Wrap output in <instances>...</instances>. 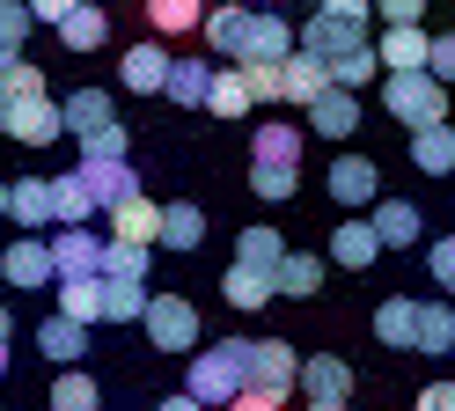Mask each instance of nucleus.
I'll use <instances>...</instances> for the list:
<instances>
[{
    "instance_id": "45",
    "label": "nucleus",
    "mask_w": 455,
    "mask_h": 411,
    "mask_svg": "<svg viewBox=\"0 0 455 411\" xmlns=\"http://www.w3.org/2000/svg\"><path fill=\"white\" fill-rule=\"evenodd\" d=\"M243 81H250V96L258 103H279V59H235Z\"/></svg>"
},
{
    "instance_id": "52",
    "label": "nucleus",
    "mask_w": 455,
    "mask_h": 411,
    "mask_svg": "<svg viewBox=\"0 0 455 411\" xmlns=\"http://www.w3.org/2000/svg\"><path fill=\"white\" fill-rule=\"evenodd\" d=\"M323 15H346V22H375V0H323Z\"/></svg>"
},
{
    "instance_id": "39",
    "label": "nucleus",
    "mask_w": 455,
    "mask_h": 411,
    "mask_svg": "<svg viewBox=\"0 0 455 411\" xmlns=\"http://www.w3.org/2000/svg\"><path fill=\"white\" fill-rule=\"evenodd\" d=\"M250 191H258L265 206H287L301 191V169L294 162H250Z\"/></svg>"
},
{
    "instance_id": "51",
    "label": "nucleus",
    "mask_w": 455,
    "mask_h": 411,
    "mask_svg": "<svg viewBox=\"0 0 455 411\" xmlns=\"http://www.w3.org/2000/svg\"><path fill=\"white\" fill-rule=\"evenodd\" d=\"M375 15H382V22H419L426 0H375Z\"/></svg>"
},
{
    "instance_id": "18",
    "label": "nucleus",
    "mask_w": 455,
    "mask_h": 411,
    "mask_svg": "<svg viewBox=\"0 0 455 411\" xmlns=\"http://www.w3.org/2000/svg\"><path fill=\"white\" fill-rule=\"evenodd\" d=\"M206 52H220V59H243V37H250V8L243 0H220V8H206Z\"/></svg>"
},
{
    "instance_id": "10",
    "label": "nucleus",
    "mask_w": 455,
    "mask_h": 411,
    "mask_svg": "<svg viewBox=\"0 0 455 411\" xmlns=\"http://www.w3.org/2000/svg\"><path fill=\"white\" fill-rule=\"evenodd\" d=\"M294 44H301V52H316L323 67H331L338 52H353V44H367V22H346V15H323V8H316V15L301 22V37H294Z\"/></svg>"
},
{
    "instance_id": "38",
    "label": "nucleus",
    "mask_w": 455,
    "mask_h": 411,
    "mask_svg": "<svg viewBox=\"0 0 455 411\" xmlns=\"http://www.w3.org/2000/svg\"><path fill=\"white\" fill-rule=\"evenodd\" d=\"M331 81H338V88H367V81H382V52H375V37L353 44V52H338V59H331Z\"/></svg>"
},
{
    "instance_id": "58",
    "label": "nucleus",
    "mask_w": 455,
    "mask_h": 411,
    "mask_svg": "<svg viewBox=\"0 0 455 411\" xmlns=\"http://www.w3.org/2000/svg\"><path fill=\"white\" fill-rule=\"evenodd\" d=\"M301 411H346V404H301Z\"/></svg>"
},
{
    "instance_id": "2",
    "label": "nucleus",
    "mask_w": 455,
    "mask_h": 411,
    "mask_svg": "<svg viewBox=\"0 0 455 411\" xmlns=\"http://www.w3.org/2000/svg\"><path fill=\"white\" fill-rule=\"evenodd\" d=\"M382 110H389L404 133H419V125H441V117H448V81H441L434 67L382 74Z\"/></svg>"
},
{
    "instance_id": "53",
    "label": "nucleus",
    "mask_w": 455,
    "mask_h": 411,
    "mask_svg": "<svg viewBox=\"0 0 455 411\" xmlns=\"http://www.w3.org/2000/svg\"><path fill=\"white\" fill-rule=\"evenodd\" d=\"M74 8H81V0H30V15H37V22H52V29H60Z\"/></svg>"
},
{
    "instance_id": "54",
    "label": "nucleus",
    "mask_w": 455,
    "mask_h": 411,
    "mask_svg": "<svg viewBox=\"0 0 455 411\" xmlns=\"http://www.w3.org/2000/svg\"><path fill=\"white\" fill-rule=\"evenodd\" d=\"M155 411H206V404H198V397H191V390H177V397H162V404H155Z\"/></svg>"
},
{
    "instance_id": "8",
    "label": "nucleus",
    "mask_w": 455,
    "mask_h": 411,
    "mask_svg": "<svg viewBox=\"0 0 455 411\" xmlns=\"http://www.w3.org/2000/svg\"><path fill=\"white\" fill-rule=\"evenodd\" d=\"M294 390H301L308 404H353V367L338 360V352H308Z\"/></svg>"
},
{
    "instance_id": "56",
    "label": "nucleus",
    "mask_w": 455,
    "mask_h": 411,
    "mask_svg": "<svg viewBox=\"0 0 455 411\" xmlns=\"http://www.w3.org/2000/svg\"><path fill=\"white\" fill-rule=\"evenodd\" d=\"M15 59H22V44H0V74H8V67H15Z\"/></svg>"
},
{
    "instance_id": "61",
    "label": "nucleus",
    "mask_w": 455,
    "mask_h": 411,
    "mask_svg": "<svg viewBox=\"0 0 455 411\" xmlns=\"http://www.w3.org/2000/svg\"><path fill=\"white\" fill-rule=\"evenodd\" d=\"M258 8H279V0H258Z\"/></svg>"
},
{
    "instance_id": "7",
    "label": "nucleus",
    "mask_w": 455,
    "mask_h": 411,
    "mask_svg": "<svg viewBox=\"0 0 455 411\" xmlns=\"http://www.w3.org/2000/svg\"><path fill=\"white\" fill-rule=\"evenodd\" d=\"M331 198L346 206V214L375 206V198H382V162H367V155H338V162H331Z\"/></svg>"
},
{
    "instance_id": "23",
    "label": "nucleus",
    "mask_w": 455,
    "mask_h": 411,
    "mask_svg": "<svg viewBox=\"0 0 455 411\" xmlns=\"http://www.w3.org/2000/svg\"><path fill=\"white\" fill-rule=\"evenodd\" d=\"M206 110H213V117H250V110H258V96H250V81H243L235 59H228V67H213V81H206Z\"/></svg>"
},
{
    "instance_id": "26",
    "label": "nucleus",
    "mask_w": 455,
    "mask_h": 411,
    "mask_svg": "<svg viewBox=\"0 0 455 411\" xmlns=\"http://www.w3.org/2000/svg\"><path fill=\"white\" fill-rule=\"evenodd\" d=\"M110 235H125V243H155V235H162V206L148 191L118 198V206H110Z\"/></svg>"
},
{
    "instance_id": "59",
    "label": "nucleus",
    "mask_w": 455,
    "mask_h": 411,
    "mask_svg": "<svg viewBox=\"0 0 455 411\" xmlns=\"http://www.w3.org/2000/svg\"><path fill=\"white\" fill-rule=\"evenodd\" d=\"M0 133H8V96H0Z\"/></svg>"
},
{
    "instance_id": "48",
    "label": "nucleus",
    "mask_w": 455,
    "mask_h": 411,
    "mask_svg": "<svg viewBox=\"0 0 455 411\" xmlns=\"http://www.w3.org/2000/svg\"><path fill=\"white\" fill-rule=\"evenodd\" d=\"M220 411H287V397H272V390H250V382H243V390L228 397Z\"/></svg>"
},
{
    "instance_id": "50",
    "label": "nucleus",
    "mask_w": 455,
    "mask_h": 411,
    "mask_svg": "<svg viewBox=\"0 0 455 411\" xmlns=\"http://www.w3.org/2000/svg\"><path fill=\"white\" fill-rule=\"evenodd\" d=\"M426 67H434L441 81H455V29H448V37H434V52H426Z\"/></svg>"
},
{
    "instance_id": "41",
    "label": "nucleus",
    "mask_w": 455,
    "mask_h": 411,
    "mask_svg": "<svg viewBox=\"0 0 455 411\" xmlns=\"http://www.w3.org/2000/svg\"><path fill=\"white\" fill-rule=\"evenodd\" d=\"M279 257H287L279 228H243V243H235V264H258V272H279Z\"/></svg>"
},
{
    "instance_id": "37",
    "label": "nucleus",
    "mask_w": 455,
    "mask_h": 411,
    "mask_svg": "<svg viewBox=\"0 0 455 411\" xmlns=\"http://www.w3.org/2000/svg\"><path fill=\"white\" fill-rule=\"evenodd\" d=\"M419 352H455V302H419Z\"/></svg>"
},
{
    "instance_id": "35",
    "label": "nucleus",
    "mask_w": 455,
    "mask_h": 411,
    "mask_svg": "<svg viewBox=\"0 0 455 411\" xmlns=\"http://www.w3.org/2000/svg\"><path fill=\"white\" fill-rule=\"evenodd\" d=\"M148 316V279H110L103 272V323H140Z\"/></svg>"
},
{
    "instance_id": "30",
    "label": "nucleus",
    "mask_w": 455,
    "mask_h": 411,
    "mask_svg": "<svg viewBox=\"0 0 455 411\" xmlns=\"http://www.w3.org/2000/svg\"><path fill=\"white\" fill-rule=\"evenodd\" d=\"M89 214H96L89 176H81V169H60V176H52V228H60V221H89Z\"/></svg>"
},
{
    "instance_id": "22",
    "label": "nucleus",
    "mask_w": 455,
    "mask_h": 411,
    "mask_svg": "<svg viewBox=\"0 0 455 411\" xmlns=\"http://www.w3.org/2000/svg\"><path fill=\"white\" fill-rule=\"evenodd\" d=\"M411 169L419 176H455V125H448V117L411 133Z\"/></svg>"
},
{
    "instance_id": "29",
    "label": "nucleus",
    "mask_w": 455,
    "mask_h": 411,
    "mask_svg": "<svg viewBox=\"0 0 455 411\" xmlns=\"http://www.w3.org/2000/svg\"><path fill=\"white\" fill-rule=\"evenodd\" d=\"M169 59H177V52H162V44H132V52H125V88H132V96H162Z\"/></svg>"
},
{
    "instance_id": "17",
    "label": "nucleus",
    "mask_w": 455,
    "mask_h": 411,
    "mask_svg": "<svg viewBox=\"0 0 455 411\" xmlns=\"http://www.w3.org/2000/svg\"><path fill=\"white\" fill-rule=\"evenodd\" d=\"M375 235H382V250H411L419 235H426V221H419V206L411 198H375Z\"/></svg>"
},
{
    "instance_id": "32",
    "label": "nucleus",
    "mask_w": 455,
    "mask_h": 411,
    "mask_svg": "<svg viewBox=\"0 0 455 411\" xmlns=\"http://www.w3.org/2000/svg\"><path fill=\"white\" fill-rule=\"evenodd\" d=\"M272 279H279V294H294V302H308V294H323V257H316V250H287Z\"/></svg>"
},
{
    "instance_id": "15",
    "label": "nucleus",
    "mask_w": 455,
    "mask_h": 411,
    "mask_svg": "<svg viewBox=\"0 0 455 411\" xmlns=\"http://www.w3.org/2000/svg\"><path fill=\"white\" fill-rule=\"evenodd\" d=\"M375 52H382V74H404V67H426V52H434V37H426L419 22H382Z\"/></svg>"
},
{
    "instance_id": "14",
    "label": "nucleus",
    "mask_w": 455,
    "mask_h": 411,
    "mask_svg": "<svg viewBox=\"0 0 455 411\" xmlns=\"http://www.w3.org/2000/svg\"><path fill=\"white\" fill-rule=\"evenodd\" d=\"M375 257H382V235H375V221L346 214V221L331 228V264H346V272H367Z\"/></svg>"
},
{
    "instance_id": "40",
    "label": "nucleus",
    "mask_w": 455,
    "mask_h": 411,
    "mask_svg": "<svg viewBox=\"0 0 455 411\" xmlns=\"http://www.w3.org/2000/svg\"><path fill=\"white\" fill-rule=\"evenodd\" d=\"M148 22L155 37H184V29L206 22V0H148Z\"/></svg>"
},
{
    "instance_id": "31",
    "label": "nucleus",
    "mask_w": 455,
    "mask_h": 411,
    "mask_svg": "<svg viewBox=\"0 0 455 411\" xmlns=\"http://www.w3.org/2000/svg\"><path fill=\"white\" fill-rule=\"evenodd\" d=\"M67 110V133L81 140V133H96V125H110L118 117V103H110V88H74V96L60 103Z\"/></svg>"
},
{
    "instance_id": "36",
    "label": "nucleus",
    "mask_w": 455,
    "mask_h": 411,
    "mask_svg": "<svg viewBox=\"0 0 455 411\" xmlns=\"http://www.w3.org/2000/svg\"><path fill=\"white\" fill-rule=\"evenodd\" d=\"M162 250H198L206 243V214L198 206H162V235H155Z\"/></svg>"
},
{
    "instance_id": "13",
    "label": "nucleus",
    "mask_w": 455,
    "mask_h": 411,
    "mask_svg": "<svg viewBox=\"0 0 455 411\" xmlns=\"http://www.w3.org/2000/svg\"><path fill=\"white\" fill-rule=\"evenodd\" d=\"M37 352L52 367H74V360H89V323H74L67 309H52L44 323H37Z\"/></svg>"
},
{
    "instance_id": "34",
    "label": "nucleus",
    "mask_w": 455,
    "mask_h": 411,
    "mask_svg": "<svg viewBox=\"0 0 455 411\" xmlns=\"http://www.w3.org/2000/svg\"><path fill=\"white\" fill-rule=\"evenodd\" d=\"M44 404H52V411H96L103 390H96V375L74 360V367H60V382H52V397H44Z\"/></svg>"
},
{
    "instance_id": "12",
    "label": "nucleus",
    "mask_w": 455,
    "mask_h": 411,
    "mask_svg": "<svg viewBox=\"0 0 455 411\" xmlns=\"http://www.w3.org/2000/svg\"><path fill=\"white\" fill-rule=\"evenodd\" d=\"M323 88H331V67H323L316 52H301V44H294L287 59H279V103H294V110H301V103H316Z\"/></svg>"
},
{
    "instance_id": "3",
    "label": "nucleus",
    "mask_w": 455,
    "mask_h": 411,
    "mask_svg": "<svg viewBox=\"0 0 455 411\" xmlns=\"http://www.w3.org/2000/svg\"><path fill=\"white\" fill-rule=\"evenodd\" d=\"M148 345L155 352H198V309L184 294H148Z\"/></svg>"
},
{
    "instance_id": "47",
    "label": "nucleus",
    "mask_w": 455,
    "mask_h": 411,
    "mask_svg": "<svg viewBox=\"0 0 455 411\" xmlns=\"http://www.w3.org/2000/svg\"><path fill=\"white\" fill-rule=\"evenodd\" d=\"M30 0H0V44H22V37H30Z\"/></svg>"
},
{
    "instance_id": "27",
    "label": "nucleus",
    "mask_w": 455,
    "mask_h": 411,
    "mask_svg": "<svg viewBox=\"0 0 455 411\" xmlns=\"http://www.w3.org/2000/svg\"><path fill=\"white\" fill-rule=\"evenodd\" d=\"M110 44V15L96 8V0H81V8L60 22V52H103Z\"/></svg>"
},
{
    "instance_id": "25",
    "label": "nucleus",
    "mask_w": 455,
    "mask_h": 411,
    "mask_svg": "<svg viewBox=\"0 0 455 411\" xmlns=\"http://www.w3.org/2000/svg\"><path fill=\"white\" fill-rule=\"evenodd\" d=\"M52 286H60V309L74 323H89V331L103 323V272H67V279H52Z\"/></svg>"
},
{
    "instance_id": "6",
    "label": "nucleus",
    "mask_w": 455,
    "mask_h": 411,
    "mask_svg": "<svg viewBox=\"0 0 455 411\" xmlns=\"http://www.w3.org/2000/svg\"><path fill=\"white\" fill-rule=\"evenodd\" d=\"M0 279H8L15 294L52 286V279H60V272H52V243H44V235H15V243L0 250Z\"/></svg>"
},
{
    "instance_id": "44",
    "label": "nucleus",
    "mask_w": 455,
    "mask_h": 411,
    "mask_svg": "<svg viewBox=\"0 0 455 411\" xmlns=\"http://www.w3.org/2000/svg\"><path fill=\"white\" fill-rule=\"evenodd\" d=\"M0 96H8V110H15V103H30V96H52V88H44V67H30V59H15V67L0 74Z\"/></svg>"
},
{
    "instance_id": "57",
    "label": "nucleus",
    "mask_w": 455,
    "mask_h": 411,
    "mask_svg": "<svg viewBox=\"0 0 455 411\" xmlns=\"http://www.w3.org/2000/svg\"><path fill=\"white\" fill-rule=\"evenodd\" d=\"M0 221H8V176H0Z\"/></svg>"
},
{
    "instance_id": "16",
    "label": "nucleus",
    "mask_w": 455,
    "mask_h": 411,
    "mask_svg": "<svg viewBox=\"0 0 455 411\" xmlns=\"http://www.w3.org/2000/svg\"><path fill=\"white\" fill-rule=\"evenodd\" d=\"M294 52V22L279 8H250V37H243V59H287Z\"/></svg>"
},
{
    "instance_id": "5",
    "label": "nucleus",
    "mask_w": 455,
    "mask_h": 411,
    "mask_svg": "<svg viewBox=\"0 0 455 411\" xmlns=\"http://www.w3.org/2000/svg\"><path fill=\"white\" fill-rule=\"evenodd\" d=\"M44 243H52V272H60V279L67 272H103V235L89 221H60Z\"/></svg>"
},
{
    "instance_id": "11",
    "label": "nucleus",
    "mask_w": 455,
    "mask_h": 411,
    "mask_svg": "<svg viewBox=\"0 0 455 411\" xmlns=\"http://www.w3.org/2000/svg\"><path fill=\"white\" fill-rule=\"evenodd\" d=\"M8 140H22V147H52V140H67V110L52 103V96L15 103V110H8Z\"/></svg>"
},
{
    "instance_id": "21",
    "label": "nucleus",
    "mask_w": 455,
    "mask_h": 411,
    "mask_svg": "<svg viewBox=\"0 0 455 411\" xmlns=\"http://www.w3.org/2000/svg\"><path fill=\"white\" fill-rule=\"evenodd\" d=\"M206 81H213V67L198 52H184V59H169V81H162V96L177 103V110H206Z\"/></svg>"
},
{
    "instance_id": "4",
    "label": "nucleus",
    "mask_w": 455,
    "mask_h": 411,
    "mask_svg": "<svg viewBox=\"0 0 455 411\" xmlns=\"http://www.w3.org/2000/svg\"><path fill=\"white\" fill-rule=\"evenodd\" d=\"M294 382H301V352L287 338H250V390L294 397Z\"/></svg>"
},
{
    "instance_id": "24",
    "label": "nucleus",
    "mask_w": 455,
    "mask_h": 411,
    "mask_svg": "<svg viewBox=\"0 0 455 411\" xmlns=\"http://www.w3.org/2000/svg\"><path fill=\"white\" fill-rule=\"evenodd\" d=\"M81 176H89V191H96V214H110L118 198H132V191H140L132 155H125V162H81Z\"/></svg>"
},
{
    "instance_id": "1",
    "label": "nucleus",
    "mask_w": 455,
    "mask_h": 411,
    "mask_svg": "<svg viewBox=\"0 0 455 411\" xmlns=\"http://www.w3.org/2000/svg\"><path fill=\"white\" fill-rule=\"evenodd\" d=\"M250 382V338H220V345H198L191 352V375H184V390L206 404V411H220L228 397H235Z\"/></svg>"
},
{
    "instance_id": "28",
    "label": "nucleus",
    "mask_w": 455,
    "mask_h": 411,
    "mask_svg": "<svg viewBox=\"0 0 455 411\" xmlns=\"http://www.w3.org/2000/svg\"><path fill=\"white\" fill-rule=\"evenodd\" d=\"M220 294H228V309H265L272 294H279V279L258 272V264H228V272H220Z\"/></svg>"
},
{
    "instance_id": "20",
    "label": "nucleus",
    "mask_w": 455,
    "mask_h": 411,
    "mask_svg": "<svg viewBox=\"0 0 455 411\" xmlns=\"http://www.w3.org/2000/svg\"><path fill=\"white\" fill-rule=\"evenodd\" d=\"M375 338L389 352H419V302L411 294H389V302L375 309Z\"/></svg>"
},
{
    "instance_id": "33",
    "label": "nucleus",
    "mask_w": 455,
    "mask_h": 411,
    "mask_svg": "<svg viewBox=\"0 0 455 411\" xmlns=\"http://www.w3.org/2000/svg\"><path fill=\"white\" fill-rule=\"evenodd\" d=\"M250 162H294V169H301V125H279V117H265V125L250 133Z\"/></svg>"
},
{
    "instance_id": "49",
    "label": "nucleus",
    "mask_w": 455,
    "mask_h": 411,
    "mask_svg": "<svg viewBox=\"0 0 455 411\" xmlns=\"http://www.w3.org/2000/svg\"><path fill=\"white\" fill-rule=\"evenodd\" d=\"M411 411H455V382H426Z\"/></svg>"
},
{
    "instance_id": "43",
    "label": "nucleus",
    "mask_w": 455,
    "mask_h": 411,
    "mask_svg": "<svg viewBox=\"0 0 455 411\" xmlns=\"http://www.w3.org/2000/svg\"><path fill=\"white\" fill-rule=\"evenodd\" d=\"M132 155V133L110 117V125H96V133H81V162H125Z\"/></svg>"
},
{
    "instance_id": "19",
    "label": "nucleus",
    "mask_w": 455,
    "mask_h": 411,
    "mask_svg": "<svg viewBox=\"0 0 455 411\" xmlns=\"http://www.w3.org/2000/svg\"><path fill=\"white\" fill-rule=\"evenodd\" d=\"M8 221L15 228H52V176H15L8 184Z\"/></svg>"
},
{
    "instance_id": "55",
    "label": "nucleus",
    "mask_w": 455,
    "mask_h": 411,
    "mask_svg": "<svg viewBox=\"0 0 455 411\" xmlns=\"http://www.w3.org/2000/svg\"><path fill=\"white\" fill-rule=\"evenodd\" d=\"M15 338V316H8V302H0V345H8Z\"/></svg>"
},
{
    "instance_id": "46",
    "label": "nucleus",
    "mask_w": 455,
    "mask_h": 411,
    "mask_svg": "<svg viewBox=\"0 0 455 411\" xmlns=\"http://www.w3.org/2000/svg\"><path fill=\"white\" fill-rule=\"evenodd\" d=\"M426 272H434V286H441L448 302H455V235H441V243L426 250Z\"/></svg>"
},
{
    "instance_id": "42",
    "label": "nucleus",
    "mask_w": 455,
    "mask_h": 411,
    "mask_svg": "<svg viewBox=\"0 0 455 411\" xmlns=\"http://www.w3.org/2000/svg\"><path fill=\"white\" fill-rule=\"evenodd\" d=\"M148 250L155 243H125V235H110V243H103V272L110 279H148Z\"/></svg>"
},
{
    "instance_id": "9",
    "label": "nucleus",
    "mask_w": 455,
    "mask_h": 411,
    "mask_svg": "<svg viewBox=\"0 0 455 411\" xmlns=\"http://www.w3.org/2000/svg\"><path fill=\"white\" fill-rule=\"evenodd\" d=\"M308 110V133H323V140H353L360 133V88H323V96L316 103H301Z\"/></svg>"
},
{
    "instance_id": "60",
    "label": "nucleus",
    "mask_w": 455,
    "mask_h": 411,
    "mask_svg": "<svg viewBox=\"0 0 455 411\" xmlns=\"http://www.w3.org/2000/svg\"><path fill=\"white\" fill-rule=\"evenodd\" d=\"M0 375H8V345H0Z\"/></svg>"
}]
</instances>
